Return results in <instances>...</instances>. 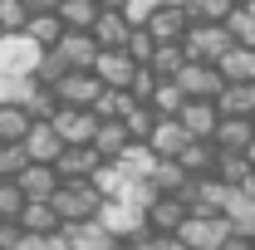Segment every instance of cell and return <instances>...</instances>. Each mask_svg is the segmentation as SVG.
<instances>
[{
	"label": "cell",
	"mask_w": 255,
	"mask_h": 250,
	"mask_svg": "<svg viewBox=\"0 0 255 250\" xmlns=\"http://www.w3.org/2000/svg\"><path fill=\"white\" fill-rule=\"evenodd\" d=\"M226 84H241V79H255V44H231L221 59H216Z\"/></svg>",
	"instance_id": "cell-15"
},
{
	"label": "cell",
	"mask_w": 255,
	"mask_h": 250,
	"mask_svg": "<svg viewBox=\"0 0 255 250\" xmlns=\"http://www.w3.org/2000/svg\"><path fill=\"white\" fill-rule=\"evenodd\" d=\"M89 147H94L98 157H118V152L128 147V127H123V118H98L94 137H89Z\"/></svg>",
	"instance_id": "cell-16"
},
{
	"label": "cell",
	"mask_w": 255,
	"mask_h": 250,
	"mask_svg": "<svg viewBox=\"0 0 255 250\" xmlns=\"http://www.w3.org/2000/svg\"><path fill=\"white\" fill-rule=\"evenodd\" d=\"M54 108H59L54 89H49V84H34V89H30V98H25V113H30V118H49Z\"/></svg>",
	"instance_id": "cell-30"
},
{
	"label": "cell",
	"mask_w": 255,
	"mask_h": 250,
	"mask_svg": "<svg viewBox=\"0 0 255 250\" xmlns=\"http://www.w3.org/2000/svg\"><path fill=\"white\" fill-rule=\"evenodd\" d=\"M25 20H30L25 0H0V30H25Z\"/></svg>",
	"instance_id": "cell-31"
},
{
	"label": "cell",
	"mask_w": 255,
	"mask_h": 250,
	"mask_svg": "<svg viewBox=\"0 0 255 250\" xmlns=\"http://www.w3.org/2000/svg\"><path fill=\"white\" fill-rule=\"evenodd\" d=\"M89 34H94L98 44H123V34H128L123 10H113V5H98V15H94V25H89Z\"/></svg>",
	"instance_id": "cell-18"
},
{
	"label": "cell",
	"mask_w": 255,
	"mask_h": 250,
	"mask_svg": "<svg viewBox=\"0 0 255 250\" xmlns=\"http://www.w3.org/2000/svg\"><path fill=\"white\" fill-rule=\"evenodd\" d=\"M59 231H64V241H69V250H113V246H118V236H113V231H108L98 216L64 221Z\"/></svg>",
	"instance_id": "cell-6"
},
{
	"label": "cell",
	"mask_w": 255,
	"mask_h": 250,
	"mask_svg": "<svg viewBox=\"0 0 255 250\" xmlns=\"http://www.w3.org/2000/svg\"><path fill=\"white\" fill-rule=\"evenodd\" d=\"M241 191H251V196H255V167L246 172V182H241Z\"/></svg>",
	"instance_id": "cell-34"
},
{
	"label": "cell",
	"mask_w": 255,
	"mask_h": 250,
	"mask_svg": "<svg viewBox=\"0 0 255 250\" xmlns=\"http://www.w3.org/2000/svg\"><path fill=\"white\" fill-rule=\"evenodd\" d=\"M187 177H191V172L177 162V157H157L152 172H147V182H152L157 191H182V187H187Z\"/></svg>",
	"instance_id": "cell-21"
},
{
	"label": "cell",
	"mask_w": 255,
	"mask_h": 250,
	"mask_svg": "<svg viewBox=\"0 0 255 250\" xmlns=\"http://www.w3.org/2000/svg\"><path fill=\"white\" fill-rule=\"evenodd\" d=\"M231 44H236V39H231V30H226L221 20H191L187 30H182V49H187V59L216 64Z\"/></svg>",
	"instance_id": "cell-2"
},
{
	"label": "cell",
	"mask_w": 255,
	"mask_h": 250,
	"mask_svg": "<svg viewBox=\"0 0 255 250\" xmlns=\"http://www.w3.org/2000/svg\"><path fill=\"white\" fill-rule=\"evenodd\" d=\"M34 89V74H0V103H25Z\"/></svg>",
	"instance_id": "cell-28"
},
{
	"label": "cell",
	"mask_w": 255,
	"mask_h": 250,
	"mask_svg": "<svg viewBox=\"0 0 255 250\" xmlns=\"http://www.w3.org/2000/svg\"><path fill=\"white\" fill-rule=\"evenodd\" d=\"M221 216H226V226H231V236L255 241V196H251V191L231 187V191H226V201H221Z\"/></svg>",
	"instance_id": "cell-9"
},
{
	"label": "cell",
	"mask_w": 255,
	"mask_h": 250,
	"mask_svg": "<svg viewBox=\"0 0 255 250\" xmlns=\"http://www.w3.org/2000/svg\"><path fill=\"white\" fill-rule=\"evenodd\" d=\"M142 103H147L152 113H167V118H177V108L187 103V94L177 89V79H157V84H152V94L142 98Z\"/></svg>",
	"instance_id": "cell-22"
},
{
	"label": "cell",
	"mask_w": 255,
	"mask_h": 250,
	"mask_svg": "<svg viewBox=\"0 0 255 250\" xmlns=\"http://www.w3.org/2000/svg\"><path fill=\"white\" fill-rule=\"evenodd\" d=\"M25 10H54V0H25Z\"/></svg>",
	"instance_id": "cell-33"
},
{
	"label": "cell",
	"mask_w": 255,
	"mask_h": 250,
	"mask_svg": "<svg viewBox=\"0 0 255 250\" xmlns=\"http://www.w3.org/2000/svg\"><path fill=\"white\" fill-rule=\"evenodd\" d=\"M221 25L231 30V39H236V44H255V0H236V5L226 10Z\"/></svg>",
	"instance_id": "cell-17"
},
{
	"label": "cell",
	"mask_w": 255,
	"mask_h": 250,
	"mask_svg": "<svg viewBox=\"0 0 255 250\" xmlns=\"http://www.w3.org/2000/svg\"><path fill=\"white\" fill-rule=\"evenodd\" d=\"M49 89H54V98H59V103L89 108V103H94V94L103 89V79H98L94 69H64V74L54 79V84H49Z\"/></svg>",
	"instance_id": "cell-5"
},
{
	"label": "cell",
	"mask_w": 255,
	"mask_h": 250,
	"mask_svg": "<svg viewBox=\"0 0 255 250\" xmlns=\"http://www.w3.org/2000/svg\"><path fill=\"white\" fill-rule=\"evenodd\" d=\"M118 118H123L128 137H147V127H152V118H157V113H152V108H147L142 98H128V103H123V113H118Z\"/></svg>",
	"instance_id": "cell-27"
},
{
	"label": "cell",
	"mask_w": 255,
	"mask_h": 250,
	"mask_svg": "<svg viewBox=\"0 0 255 250\" xmlns=\"http://www.w3.org/2000/svg\"><path fill=\"white\" fill-rule=\"evenodd\" d=\"M231 5H236V0H182L187 20H226Z\"/></svg>",
	"instance_id": "cell-29"
},
{
	"label": "cell",
	"mask_w": 255,
	"mask_h": 250,
	"mask_svg": "<svg viewBox=\"0 0 255 250\" xmlns=\"http://www.w3.org/2000/svg\"><path fill=\"white\" fill-rule=\"evenodd\" d=\"M142 25H147L152 39H182V30H187L191 20H187V10H182V0H157Z\"/></svg>",
	"instance_id": "cell-8"
},
{
	"label": "cell",
	"mask_w": 255,
	"mask_h": 250,
	"mask_svg": "<svg viewBox=\"0 0 255 250\" xmlns=\"http://www.w3.org/2000/svg\"><path fill=\"white\" fill-rule=\"evenodd\" d=\"M251 118H255V113H251Z\"/></svg>",
	"instance_id": "cell-37"
},
{
	"label": "cell",
	"mask_w": 255,
	"mask_h": 250,
	"mask_svg": "<svg viewBox=\"0 0 255 250\" xmlns=\"http://www.w3.org/2000/svg\"><path fill=\"white\" fill-rule=\"evenodd\" d=\"M211 172L221 177L226 187H241V182H246V172H251V157H246V152H231V147H216Z\"/></svg>",
	"instance_id": "cell-20"
},
{
	"label": "cell",
	"mask_w": 255,
	"mask_h": 250,
	"mask_svg": "<svg viewBox=\"0 0 255 250\" xmlns=\"http://www.w3.org/2000/svg\"><path fill=\"white\" fill-rule=\"evenodd\" d=\"M30 127V113L25 103H0V142H20Z\"/></svg>",
	"instance_id": "cell-26"
},
{
	"label": "cell",
	"mask_w": 255,
	"mask_h": 250,
	"mask_svg": "<svg viewBox=\"0 0 255 250\" xmlns=\"http://www.w3.org/2000/svg\"><path fill=\"white\" fill-rule=\"evenodd\" d=\"M89 187H94L98 196H118V187H123V167H118L113 157H98V167L89 172Z\"/></svg>",
	"instance_id": "cell-25"
},
{
	"label": "cell",
	"mask_w": 255,
	"mask_h": 250,
	"mask_svg": "<svg viewBox=\"0 0 255 250\" xmlns=\"http://www.w3.org/2000/svg\"><path fill=\"white\" fill-rule=\"evenodd\" d=\"M98 5H113V10H118V5H123V0H98Z\"/></svg>",
	"instance_id": "cell-36"
},
{
	"label": "cell",
	"mask_w": 255,
	"mask_h": 250,
	"mask_svg": "<svg viewBox=\"0 0 255 250\" xmlns=\"http://www.w3.org/2000/svg\"><path fill=\"white\" fill-rule=\"evenodd\" d=\"M172 79H177V89H182L187 98H216V94H221V84H226L221 69H216V64H206V59H187Z\"/></svg>",
	"instance_id": "cell-4"
},
{
	"label": "cell",
	"mask_w": 255,
	"mask_h": 250,
	"mask_svg": "<svg viewBox=\"0 0 255 250\" xmlns=\"http://www.w3.org/2000/svg\"><path fill=\"white\" fill-rule=\"evenodd\" d=\"M216 103L211 98H187L182 108H177V123L187 127V137H211V127H216Z\"/></svg>",
	"instance_id": "cell-13"
},
{
	"label": "cell",
	"mask_w": 255,
	"mask_h": 250,
	"mask_svg": "<svg viewBox=\"0 0 255 250\" xmlns=\"http://www.w3.org/2000/svg\"><path fill=\"white\" fill-rule=\"evenodd\" d=\"M54 15L64 20V30H89L98 15V0H54Z\"/></svg>",
	"instance_id": "cell-23"
},
{
	"label": "cell",
	"mask_w": 255,
	"mask_h": 250,
	"mask_svg": "<svg viewBox=\"0 0 255 250\" xmlns=\"http://www.w3.org/2000/svg\"><path fill=\"white\" fill-rule=\"evenodd\" d=\"M142 142H147V147H152V152H157V157H177V152H182V147H187V127L177 123V118H167V113H157V118H152V127H147V137H142Z\"/></svg>",
	"instance_id": "cell-11"
},
{
	"label": "cell",
	"mask_w": 255,
	"mask_h": 250,
	"mask_svg": "<svg viewBox=\"0 0 255 250\" xmlns=\"http://www.w3.org/2000/svg\"><path fill=\"white\" fill-rule=\"evenodd\" d=\"M15 182H20L25 196H49V191L59 187V172H54V162H25L15 172Z\"/></svg>",
	"instance_id": "cell-14"
},
{
	"label": "cell",
	"mask_w": 255,
	"mask_h": 250,
	"mask_svg": "<svg viewBox=\"0 0 255 250\" xmlns=\"http://www.w3.org/2000/svg\"><path fill=\"white\" fill-rule=\"evenodd\" d=\"M246 157H251V167H255V137H251V147H246Z\"/></svg>",
	"instance_id": "cell-35"
},
{
	"label": "cell",
	"mask_w": 255,
	"mask_h": 250,
	"mask_svg": "<svg viewBox=\"0 0 255 250\" xmlns=\"http://www.w3.org/2000/svg\"><path fill=\"white\" fill-rule=\"evenodd\" d=\"M44 201L54 206V216H59V226H64V221L94 216V211H98V201H103V196H98V191L89 187V177H79V182H59V187L49 191Z\"/></svg>",
	"instance_id": "cell-3"
},
{
	"label": "cell",
	"mask_w": 255,
	"mask_h": 250,
	"mask_svg": "<svg viewBox=\"0 0 255 250\" xmlns=\"http://www.w3.org/2000/svg\"><path fill=\"white\" fill-rule=\"evenodd\" d=\"M54 49H59V59L69 69H94V54H98V39L89 30H64L54 39Z\"/></svg>",
	"instance_id": "cell-12"
},
{
	"label": "cell",
	"mask_w": 255,
	"mask_h": 250,
	"mask_svg": "<svg viewBox=\"0 0 255 250\" xmlns=\"http://www.w3.org/2000/svg\"><path fill=\"white\" fill-rule=\"evenodd\" d=\"M20 147H25V157L30 162H54L64 147V137L49 127V118H30V127H25V137H20Z\"/></svg>",
	"instance_id": "cell-10"
},
{
	"label": "cell",
	"mask_w": 255,
	"mask_h": 250,
	"mask_svg": "<svg viewBox=\"0 0 255 250\" xmlns=\"http://www.w3.org/2000/svg\"><path fill=\"white\" fill-rule=\"evenodd\" d=\"M172 236H177V246H187V250H226L231 226H226L221 211H187Z\"/></svg>",
	"instance_id": "cell-1"
},
{
	"label": "cell",
	"mask_w": 255,
	"mask_h": 250,
	"mask_svg": "<svg viewBox=\"0 0 255 250\" xmlns=\"http://www.w3.org/2000/svg\"><path fill=\"white\" fill-rule=\"evenodd\" d=\"M25 34H30L34 44H54L64 34V20L54 10H30V20H25Z\"/></svg>",
	"instance_id": "cell-24"
},
{
	"label": "cell",
	"mask_w": 255,
	"mask_h": 250,
	"mask_svg": "<svg viewBox=\"0 0 255 250\" xmlns=\"http://www.w3.org/2000/svg\"><path fill=\"white\" fill-rule=\"evenodd\" d=\"M182 64H187V49H182V39H157V49H152L147 69H152L157 79H172Z\"/></svg>",
	"instance_id": "cell-19"
},
{
	"label": "cell",
	"mask_w": 255,
	"mask_h": 250,
	"mask_svg": "<svg viewBox=\"0 0 255 250\" xmlns=\"http://www.w3.org/2000/svg\"><path fill=\"white\" fill-rule=\"evenodd\" d=\"M49 127L59 132L64 142H89V137H94V127H98V118H94V108H74V103H59V108L49 113Z\"/></svg>",
	"instance_id": "cell-7"
},
{
	"label": "cell",
	"mask_w": 255,
	"mask_h": 250,
	"mask_svg": "<svg viewBox=\"0 0 255 250\" xmlns=\"http://www.w3.org/2000/svg\"><path fill=\"white\" fill-rule=\"evenodd\" d=\"M25 162H30V157H25V147H20V142H0V177H15Z\"/></svg>",
	"instance_id": "cell-32"
}]
</instances>
